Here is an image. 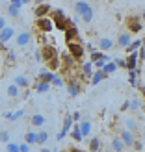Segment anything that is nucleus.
<instances>
[{
    "mask_svg": "<svg viewBox=\"0 0 145 152\" xmlns=\"http://www.w3.org/2000/svg\"><path fill=\"white\" fill-rule=\"evenodd\" d=\"M74 11H76V15H78L84 22H91V20H93L95 10L89 6V2H86V0H78V2H74Z\"/></svg>",
    "mask_w": 145,
    "mask_h": 152,
    "instance_id": "1",
    "label": "nucleus"
},
{
    "mask_svg": "<svg viewBox=\"0 0 145 152\" xmlns=\"http://www.w3.org/2000/svg\"><path fill=\"white\" fill-rule=\"evenodd\" d=\"M50 17H52V20H54V26H56L58 30H63V32L73 24L71 19L63 13V10H52V15H50Z\"/></svg>",
    "mask_w": 145,
    "mask_h": 152,
    "instance_id": "2",
    "label": "nucleus"
},
{
    "mask_svg": "<svg viewBox=\"0 0 145 152\" xmlns=\"http://www.w3.org/2000/svg\"><path fill=\"white\" fill-rule=\"evenodd\" d=\"M60 58H62V67H60V72H62V74L73 72V71H74V67L78 65V61L74 59V56L71 54L69 50H65L63 54H60Z\"/></svg>",
    "mask_w": 145,
    "mask_h": 152,
    "instance_id": "3",
    "label": "nucleus"
},
{
    "mask_svg": "<svg viewBox=\"0 0 145 152\" xmlns=\"http://www.w3.org/2000/svg\"><path fill=\"white\" fill-rule=\"evenodd\" d=\"M54 20H52V17H37L35 19V30L37 32H41V34H50L52 30H54Z\"/></svg>",
    "mask_w": 145,
    "mask_h": 152,
    "instance_id": "4",
    "label": "nucleus"
},
{
    "mask_svg": "<svg viewBox=\"0 0 145 152\" xmlns=\"http://www.w3.org/2000/svg\"><path fill=\"white\" fill-rule=\"evenodd\" d=\"M67 50L71 52V54L74 56V59L78 63L84 61V58H86V47H84L82 43H76V41H69L67 43Z\"/></svg>",
    "mask_w": 145,
    "mask_h": 152,
    "instance_id": "5",
    "label": "nucleus"
},
{
    "mask_svg": "<svg viewBox=\"0 0 145 152\" xmlns=\"http://www.w3.org/2000/svg\"><path fill=\"white\" fill-rule=\"evenodd\" d=\"M125 24H127V30L130 34H140L141 30H143V26H141V17H138V15H130V17H127Z\"/></svg>",
    "mask_w": 145,
    "mask_h": 152,
    "instance_id": "6",
    "label": "nucleus"
},
{
    "mask_svg": "<svg viewBox=\"0 0 145 152\" xmlns=\"http://www.w3.org/2000/svg\"><path fill=\"white\" fill-rule=\"evenodd\" d=\"M13 37H15V28L7 24V26H6L4 30H0V47L4 48L6 45L10 43L11 39H13Z\"/></svg>",
    "mask_w": 145,
    "mask_h": 152,
    "instance_id": "7",
    "label": "nucleus"
},
{
    "mask_svg": "<svg viewBox=\"0 0 145 152\" xmlns=\"http://www.w3.org/2000/svg\"><path fill=\"white\" fill-rule=\"evenodd\" d=\"M67 93H69L71 96H78L82 93V82L80 80H74V78L67 80Z\"/></svg>",
    "mask_w": 145,
    "mask_h": 152,
    "instance_id": "8",
    "label": "nucleus"
},
{
    "mask_svg": "<svg viewBox=\"0 0 145 152\" xmlns=\"http://www.w3.org/2000/svg\"><path fill=\"white\" fill-rule=\"evenodd\" d=\"M73 126H74V119H73V115H67V117L63 119V128H62V132L58 134V141H62L67 134H71Z\"/></svg>",
    "mask_w": 145,
    "mask_h": 152,
    "instance_id": "9",
    "label": "nucleus"
},
{
    "mask_svg": "<svg viewBox=\"0 0 145 152\" xmlns=\"http://www.w3.org/2000/svg\"><path fill=\"white\" fill-rule=\"evenodd\" d=\"M138 63H141L140 61V54H138V50H134V52H130V54L127 56V71L138 69Z\"/></svg>",
    "mask_w": 145,
    "mask_h": 152,
    "instance_id": "10",
    "label": "nucleus"
},
{
    "mask_svg": "<svg viewBox=\"0 0 145 152\" xmlns=\"http://www.w3.org/2000/svg\"><path fill=\"white\" fill-rule=\"evenodd\" d=\"M30 41H32V34L30 32H21L15 35V45L17 47H28Z\"/></svg>",
    "mask_w": 145,
    "mask_h": 152,
    "instance_id": "11",
    "label": "nucleus"
},
{
    "mask_svg": "<svg viewBox=\"0 0 145 152\" xmlns=\"http://www.w3.org/2000/svg\"><path fill=\"white\" fill-rule=\"evenodd\" d=\"M54 56H60V54H58V50L52 47V45H47V43H45V45H43V48H41V58H43V61H47V59L54 58Z\"/></svg>",
    "mask_w": 145,
    "mask_h": 152,
    "instance_id": "12",
    "label": "nucleus"
},
{
    "mask_svg": "<svg viewBox=\"0 0 145 152\" xmlns=\"http://www.w3.org/2000/svg\"><path fill=\"white\" fill-rule=\"evenodd\" d=\"M130 43H132V35H130V32H128V30H127V32H121V34L117 35V47H119V48H127Z\"/></svg>",
    "mask_w": 145,
    "mask_h": 152,
    "instance_id": "13",
    "label": "nucleus"
},
{
    "mask_svg": "<svg viewBox=\"0 0 145 152\" xmlns=\"http://www.w3.org/2000/svg\"><path fill=\"white\" fill-rule=\"evenodd\" d=\"M121 139L125 141V145H127V148H130L132 145H134V141H136V135H134V132L132 130H128V128H125V130H121Z\"/></svg>",
    "mask_w": 145,
    "mask_h": 152,
    "instance_id": "14",
    "label": "nucleus"
},
{
    "mask_svg": "<svg viewBox=\"0 0 145 152\" xmlns=\"http://www.w3.org/2000/svg\"><path fill=\"white\" fill-rule=\"evenodd\" d=\"M93 61H91V59H89V61H82L80 63V69H82V76H84V78H91V76H93Z\"/></svg>",
    "mask_w": 145,
    "mask_h": 152,
    "instance_id": "15",
    "label": "nucleus"
},
{
    "mask_svg": "<svg viewBox=\"0 0 145 152\" xmlns=\"http://www.w3.org/2000/svg\"><path fill=\"white\" fill-rule=\"evenodd\" d=\"M45 65H47V69L49 71H60V67H62V58L60 56H54V58H50V59H47L45 61Z\"/></svg>",
    "mask_w": 145,
    "mask_h": 152,
    "instance_id": "16",
    "label": "nucleus"
},
{
    "mask_svg": "<svg viewBox=\"0 0 145 152\" xmlns=\"http://www.w3.org/2000/svg\"><path fill=\"white\" fill-rule=\"evenodd\" d=\"M50 11H52V10H50V6L43 2V4H37V7L34 10V15H35V19H37V17H47Z\"/></svg>",
    "mask_w": 145,
    "mask_h": 152,
    "instance_id": "17",
    "label": "nucleus"
},
{
    "mask_svg": "<svg viewBox=\"0 0 145 152\" xmlns=\"http://www.w3.org/2000/svg\"><path fill=\"white\" fill-rule=\"evenodd\" d=\"M65 41H78V28H76L74 24H71L69 28L65 30Z\"/></svg>",
    "mask_w": 145,
    "mask_h": 152,
    "instance_id": "18",
    "label": "nucleus"
},
{
    "mask_svg": "<svg viewBox=\"0 0 145 152\" xmlns=\"http://www.w3.org/2000/svg\"><path fill=\"white\" fill-rule=\"evenodd\" d=\"M50 86H52V83L50 82H43V80H37L35 82V86H34V91H35V93H47V91L50 89Z\"/></svg>",
    "mask_w": 145,
    "mask_h": 152,
    "instance_id": "19",
    "label": "nucleus"
},
{
    "mask_svg": "<svg viewBox=\"0 0 145 152\" xmlns=\"http://www.w3.org/2000/svg\"><path fill=\"white\" fill-rule=\"evenodd\" d=\"M127 148V145H125V141L121 139V135H117V137H113L112 139V150H116V152H123Z\"/></svg>",
    "mask_w": 145,
    "mask_h": 152,
    "instance_id": "20",
    "label": "nucleus"
},
{
    "mask_svg": "<svg viewBox=\"0 0 145 152\" xmlns=\"http://www.w3.org/2000/svg\"><path fill=\"white\" fill-rule=\"evenodd\" d=\"M21 10H22V7L15 6V4H11V2L6 6V11H7V15H10V17H13V19H19V17H21Z\"/></svg>",
    "mask_w": 145,
    "mask_h": 152,
    "instance_id": "21",
    "label": "nucleus"
},
{
    "mask_svg": "<svg viewBox=\"0 0 145 152\" xmlns=\"http://www.w3.org/2000/svg\"><path fill=\"white\" fill-rule=\"evenodd\" d=\"M99 48H101L102 52L112 50L113 48V41L110 39V37H101V39H99Z\"/></svg>",
    "mask_w": 145,
    "mask_h": 152,
    "instance_id": "22",
    "label": "nucleus"
},
{
    "mask_svg": "<svg viewBox=\"0 0 145 152\" xmlns=\"http://www.w3.org/2000/svg\"><path fill=\"white\" fill-rule=\"evenodd\" d=\"M106 76H108V74H106L102 69L95 71V72H93V76H91V86H97V83H101V82L106 78Z\"/></svg>",
    "mask_w": 145,
    "mask_h": 152,
    "instance_id": "23",
    "label": "nucleus"
},
{
    "mask_svg": "<svg viewBox=\"0 0 145 152\" xmlns=\"http://www.w3.org/2000/svg\"><path fill=\"white\" fill-rule=\"evenodd\" d=\"M21 89H30V80L26 78L24 74H19V76H15V80H13Z\"/></svg>",
    "mask_w": 145,
    "mask_h": 152,
    "instance_id": "24",
    "label": "nucleus"
},
{
    "mask_svg": "<svg viewBox=\"0 0 145 152\" xmlns=\"http://www.w3.org/2000/svg\"><path fill=\"white\" fill-rule=\"evenodd\" d=\"M30 124L39 128V126H43V124H45V117L41 115V113H34V115L30 117Z\"/></svg>",
    "mask_w": 145,
    "mask_h": 152,
    "instance_id": "25",
    "label": "nucleus"
},
{
    "mask_svg": "<svg viewBox=\"0 0 145 152\" xmlns=\"http://www.w3.org/2000/svg\"><path fill=\"white\" fill-rule=\"evenodd\" d=\"M19 91H21V87L17 86V83H11V86H7L6 87V93H7V96H11V98H17L19 96Z\"/></svg>",
    "mask_w": 145,
    "mask_h": 152,
    "instance_id": "26",
    "label": "nucleus"
},
{
    "mask_svg": "<svg viewBox=\"0 0 145 152\" xmlns=\"http://www.w3.org/2000/svg\"><path fill=\"white\" fill-rule=\"evenodd\" d=\"M4 117L10 121V123H15V121H19L21 117H24V110H17L15 113H6Z\"/></svg>",
    "mask_w": 145,
    "mask_h": 152,
    "instance_id": "27",
    "label": "nucleus"
},
{
    "mask_svg": "<svg viewBox=\"0 0 145 152\" xmlns=\"http://www.w3.org/2000/svg\"><path fill=\"white\" fill-rule=\"evenodd\" d=\"M49 137H50V135H49L47 130H39V132H37V141H35V145H45V143L49 141Z\"/></svg>",
    "mask_w": 145,
    "mask_h": 152,
    "instance_id": "28",
    "label": "nucleus"
},
{
    "mask_svg": "<svg viewBox=\"0 0 145 152\" xmlns=\"http://www.w3.org/2000/svg\"><path fill=\"white\" fill-rule=\"evenodd\" d=\"M2 50H6V63L7 65H13L15 61H17V54H15V52L13 50H10V48H2Z\"/></svg>",
    "mask_w": 145,
    "mask_h": 152,
    "instance_id": "29",
    "label": "nucleus"
},
{
    "mask_svg": "<svg viewBox=\"0 0 145 152\" xmlns=\"http://www.w3.org/2000/svg\"><path fill=\"white\" fill-rule=\"evenodd\" d=\"M80 130H82V134H84V137H88V135L91 134V123H89L88 119L80 121Z\"/></svg>",
    "mask_w": 145,
    "mask_h": 152,
    "instance_id": "30",
    "label": "nucleus"
},
{
    "mask_svg": "<svg viewBox=\"0 0 145 152\" xmlns=\"http://www.w3.org/2000/svg\"><path fill=\"white\" fill-rule=\"evenodd\" d=\"M141 45H143V39H132V43H130V45H128V47L125 48V50H127V54H130V52L138 50V48L141 47Z\"/></svg>",
    "mask_w": 145,
    "mask_h": 152,
    "instance_id": "31",
    "label": "nucleus"
},
{
    "mask_svg": "<svg viewBox=\"0 0 145 152\" xmlns=\"http://www.w3.org/2000/svg\"><path fill=\"white\" fill-rule=\"evenodd\" d=\"M102 71L106 72V74H112V72H116L117 71V63H116V59H110L108 63H106L104 67H102Z\"/></svg>",
    "mask_w": 145,
    "mask_h": 152,
    "instance_id": "32",
    "label": "nucleus"
},
{
    "mask_svg": "<svg viewBox=\"0 0 145 152\" xmlns=\"http://www.w3.org/2000/svg\"><path fill=\"white\" fill-rule=\"evenodd\" d=\"M125 128H128V130H132V132H140V124H138V121H134V119H127Z\"/></svg>",
    "mask_w": 145,
    "mask_h": 152,
    "instance_id": "33",
    "label": "nucleus"
},
{
    "mask_svg": "<svg viewBox=\"0 0 145 152\" xmlns=\"http://www.w3.org/2000/svg\"><path fill=\"white\" fill-rule=\"evenodd\" d=\"M52 76H54V72L52 71H41L39 74H37V80H43V82H52Z\"/></svg>",
    "mask_w": 145,
    "mask_h": 152,
    "instance_id": "34",
    "label": "nucleus"
},
{
    "mask_svg": "<svg viewBox=\"0 0 145 152\" xmlns=\"http://www.w3.org/2000/svg\"><path fill=\"white\" fill-rule=\"evenodd\" d=\"M24 141H26V143H30V145H35V141H37V132L28 130V132L24 134Z\"/></svg>",
    "mask_w": 145,
    "mask_h": 152,
    "instance_id": "35",
    "label": "nucleus"
},
{
    "mask_svg": "<svg viewBox=\"0 0 145 152\" xmlns=\"http://www.w3.org/2000/svg\"><path fill=\"white\" fill-rule=\"evenodd\" d=\"M128 82H130V86L140 87V83H138V69H134V71H128Z\"/></svg>",
    "mask_w": 145,
    "mask_h": 152,
    "instance_id": "36",
    "label": "nucleus"
},
{
    "mask_svg": "<svg viewBox=\"0 0 145 152\" xmlns=\"http://www.w3.org/2000/svg\"><path fill=\"white\" fill-rule=\"evenodd\" d=\"M91 152H95V150H101V139H99V137H93V139H91L89 141V147H88Z\"/></svg>",
    "mask_w": 145,
    "mask_h": 152,
    "instance_id": "37",
    "label": "nucleus"
},
{
    "mask_svg": "<svg viewBox=\"0 0 145 152\" xmlns=\"http://www.w3.org/2000/svg\"><path fill=\"white\" fill-rule=\"evenodd\" d=\"M52 86H54V87H62V86H65V82H63V78H62V76H60V74H56L54 72V76H52Z\"/></svg>",
    "mask_w": 145,
    "mask_h": 152,
    "instance_id": "38",
    "label": "nucleus"
},
{
    "mask_svg": "<svg viewBox=\"0 0 145 152\" xmlns=\"http://www.w3.org/2000/svg\"><path fill=\"white\" fill-rule=\"evenodd\" d=\"M6 150H7V152H19V143L7 141V143H6Z\"/></svg>",
    "mask_w": 145,
    "mask_h": 152,
    "instance_id": "39",
    "label": "nucleus"
},
{
    "mask_svg": "<svg viewBox=\"0 0 145 152\" xmlns=\"http://www.w3.org/2000/svg\"><path fill=\"white\" fill-rule=\"evenodd\" d=\"M7 141H10V132H7V130H0V143L6 145Z\"/></svg>",
    "mask_w": 145,
    "mask_h": 152,
    "instance_id": "40",
    "label": "nucleus"
},
{
    "mask_svg": "<svg viewBox=\"0 0 145 152\" xmlns=\"http://www.w3.org/2000/svg\"><path fill=\"white\" fill-rule=\"evenodd\" d=\"M140 106H141V100H140V98H132V100H130V110H140Z\"/></svg>",
    "mask_w": 145,
    "mask_h": 152,
    "instance_id": "41",
    "label": "nucleus"
},
{
    "mask_svg": "<svg viewBox=\"0 0 145 152\" xmlns=\"http://www.w3.org/2000/svg\"><path fill=\"white\" fill-rule=\"evenodd\" d=\"M30 150V143H19V152H28Z\"/></svg>",
    "mask_w": 145,
    "mask_h": 152,
    "instance_id": "42",
    "label": "nucleus"
},
{
    "mask_svg": "<svg viewBox=\"0 0 145 152\" xmlns=\"http://www.w3.org/2000/svg\"><path fill=\"white\" fill-rule=\"evenodd\" d=\"M116 63H117V67H121V69H127V59H123V58H116Z\"/></svg>",
    "mask_w": 145,
    "mask_h": 152,
    "instance_id": "43",
    "label": "nucleus"
},
{
    "mask_svg": "<svg viewBox=\"0 0 145 152\" xmlns=\"http://www.w3.org/2000/svg\"><path fill=\"white\" fill-rule=\"evenodd\" d=\"M106 63H108V61H104V59H102V58H101V59H97V61H93V65L97 67V69H102V67H104Z\"/></svg>",
    "mask_w": 145,
    "mask_h": 152,
    "instance_id": "44",
    "label": "nucleus"
},
{
    "mask_svg": "<svg viewBox=\"0 0 145 152\" xmlns=\"http://www.w3.org/2000/svg\"><path fill=\"white\" fill-rule=\"evenodd\" d=\"M130 148H134V150H143V145H141V141H138V139H136V141H134V145H132Z\"/></svg>",
    "mask_w": 145,
    "mask_h": 152,
    "instance_id": "45",
    "label": "nucleus"
},
{
    "mask_svg": "<svg viewBox=\"0 0 145 152\" xmlns=\"http://www.w3.org/2000/svg\"><path fill=\"white\" fill-rule=\"evenodd\" d=\"M138 54H140V61H143V59H145V47H143V45L138 48Z\"/></svg>",
    "mask_w": 145,
    "mask_h": 152,
    "instance_id": "46",
    "label": "nucleus"
},
{
    "mask_svg": "<svg viewBox=\"0 0 145 152\" xmlns=\"http://www.w3.org/2000/svg\"><path fill=\"white\" fill-rule=\"evenodd\" d=\"M127 110H130V100L123 102V106H121V111H127Z\"/></svg>",
    "mask_w": 145,
    "mask_h": 152,
    "instance_id": "47",
    "label": "nucleus"
},
{
    "mask_svg": "<svg viewBox=\"0 0 145 152\" xmlns=\"http://www.w3.org/2000/svg\"><path fill=\"white\" fill-rule=\"evenodd\" d=\"M7 26V20H6V17H0V30H4Z\"/></svg>",
    "mask_w": 145,
    "mask_h": 152,
    "instance_id": "48",
    "label": "nucleus"
},
{
    "mask_svg": "<svg viewBox=\"0 0 145 152\" xmlns=\"http://www.w3.org/2000/svg\"><path fill=\"white\" fill-rule=\"evenodd\" d=\"M80 117H82V113H80V111L73 113V119H74V123H80Z\"/></svg>",
    "mask_w": 145,
    "mask_h": 152,
    "instance_id": "49",
    "label": "nucleus"
},
{
    "mask_svg": "<svg viewBox=\"0 0 145 152\" xmlns=\"http://www.w3.org/2000/svg\"><path fill=\"white\" fill-rule=\"evenodd\" d=\"M10 2H11V4H15V6H19V7L24 6V4H22V0H10Z\"/></svg>",
    "mask_w": 145,
    "mask_h": 152,
    "instance_id": "50",
    "label": "nucleus"
},
{
    "mask_svg": "<svg viewBox=\"0 0 145 152\" xmlns=\"http://www.w3.org/2000/svg\"><path fill=\"white\" fill-rule=\"evenodd\" d=\"M141 20H143V22H145V10H143V11H141Z\"/></svg>",
    "mask_w": 145,
    "mask_h": 152,
    "instance_id": "51",
    "label": "nucleus"
},
{
    "mask_svg": "<svg viewBox=\"0 0 145 152\" xmlns=\"http://www.w3.org/2000/svg\"><path fill=\"white\" fill-rule=\"evenodd\" d=\"M30 2H34V0H22V4H30Z\"/></svg>",
    "mask_w": 145,
    "mask_h": 152,
    "instance_id": "52",
    "label": "nucleus"
},
{
    "mask_svg": "<svg viewBox=\"0 0 145 152\" xmlns=\"http://www.w3.org/2000/svg\"><path fill=\"white\" fill-rule=\"evenodd\" d=\"M34 2H35V4H43V2H45V0H34Z\"/></svg>",
    "mask_w": 145,
    "mask_h": 152,
    "instance_id": "53",
    "label": "nucleus"
},
{
    "mask_svg": "<svg viewBox=\"0 0 145 152\" xmlns=\"http://www.w3.org/2000/svg\"><path fill=\"white\" fill-rule=\"evenodd\" d=\"M143 41H145V37H143Z\"/></svg>",
    "mask_w": 145,
    "mask_h": 152,
    "instance_id": "54",
    "label": "nucleus"
},
{
    "mask_svg": "<svg viewBox=\"0 0 145 152\" xmlns=\"http://www.w3.org/2000/svg\"><path fill=\"white\" fill-rule=\"evenodd\" d=\"M143 72H145V71H143Z\"/></svg>",
    "mask_w": 145,
    "mask_h": 152,
    "instance_id": "55",
    "label": "nucleus"
}]
</instances>
